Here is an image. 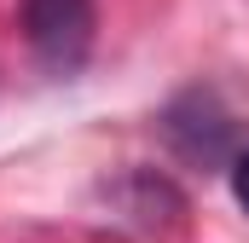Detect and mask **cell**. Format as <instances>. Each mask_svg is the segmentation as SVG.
I'll return each mask as SVG.
<instances>
[{
  "mask_svg": "<svg viewBox=\"0 0 249 243\" xmlns=\"http://www.w3.org/2000/svg\"><path fill=\"white\" fill-rule=\"evenodd\" d=\"M232 197H238V208L249 214V151L232 162Z\"/></svg>",
  "mask_w": 249,
  "mask_h": 243,
  "instance_id": "7a4b0ae2",
  "label": "cell"
},
{
  "mask_svg": "<svg viewBox=\"0 0 249 243\" xmlns=\"http://www.w3.org/2000/svg\"><path fill=\"white\" fill-rule=\"evenodd\" d=\"M18 23L29 41V58L41 64L47 75H75L87 52H93V0H18Z\"/></svg>",
  "mask_w": 249,
  "mask_h": 243,
  "instance_id": "6da1fadb",
  "label": "cell"
}]
</instances>
